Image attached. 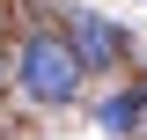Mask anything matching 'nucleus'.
Listing matches in <instances>:
<instances>
[{
	"label": "nucleus",
	"instance_id": "obj_1",
	"mask_svg": "<svg viewBox=\"0 0 147 140\" xmlns=\"http://www.w3.org/2000/svg\"><path fill=\"white\" fill-rule=\"evenodd\" d=\"M15 81L30 88V103H66L81 88V52L66 37H52V30H30L22 52H15Z\"/></svg>",
	"mask_w": 147,
	"mask_h": 140
},
{
	"label": "nucleus",
	"instance_id": "obj_2",
	"mask_svg": "<svg viewBox=\"0 0 147 140\" xmlns=\"http://www.w3.org/2000/svg\"><path fill=\"white\" fill-rule=\"evenodd\" d=\"M66 44L81 52V67H110V59L125 52V37L110 30L103 15H74V22H66Z\"/></svg>",
	"mask_w": 147,
	"mask_h": 140
},
{
	"label": "nucleus",
	"instance_id": "obj_3",
	"mask_svg": "<svg viewBox=\"0 0 147 140\" xmlns=\"http://www.w3.org/2000/svg\"><path fill=\"white\" fill-rule=\"evenodd\" d=\"M140 118H147V96L140 88H118V96H103V111H96V125H103V133H140Z\"/></svg>",
	"mask_w": 147,
	"mask_h": 140
},
{
	"label": "nucleus",
	"instance_id": "obj_4",
	"mask_svg": "<svg viewBox=\"0 0 147 140\" xmlns=\"http://www.w3.org/2000/svg\"><path fill=\"white\" fill-rule=\"evenodd\" d=\"M0 81H7V67H0Z\"/></svg>",
	"mask_w": 147,
	"mask_h": 140
}]
</instances>
